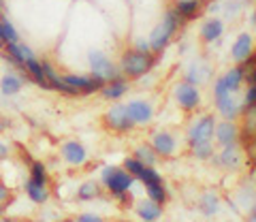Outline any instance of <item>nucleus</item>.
<instances>
[{
    "label": "nucleus",
    "mask_w": 256,
    "mask_h": 222,
    "mask_svg": "<svg viewBox=\"0 0 256 222\" xmlns=\"http://www.w3.org/2000/svg\"><path fill=\"white\" fill-rule=\"evenodd\" d=\"M0 11H6V0H0Z\"/></svg>",
    "instance_id": "nucleus-44"
},
{
    "label": "nucleus",
    "mask_w": 256,
    "mask_h": 222,
    "mask_svg": "<svg viewBox=\"0 0 256 222\" xmlns=\"http://www.w3.org/2000/svg\"><path fill=\"white\" fill-rule=\"evenodd\" d=\"M126 111L130 116V120L134 122V126H148L154 120V105L152 100H146V98H132L126 102Z\"/></svg>",
    "instance_id": "nucleus-13"
},
{
    "label": "nucleus",
    "mask_w": 256,
    "mask_h": 222,
    "mask_svg": "<svg viewBox=\"0 0 256 222\" xmlns=\"http://www.w3.org/2000/svg\"><path fill=\"white\" fill-rule=\"evenodd\" d=\"M248 218H250V220H254V222H256V201H254V205L250 208V214H248Z\"/></svg>",
    "instance_id": "nucleus-41"
},
{
    "label": "nucleus",
    "mask_w": 256,
    "mask_h": 222,
    "mask_svg": "<svg viewBox=\"0 0 256 222\" xmlns=\"http://www.w3.org/2000/svg\"><path fill=\"white\" fill-rule=\"evenodd\" d=\"M184 26H186V24L182 22V18L175 13L173 6H171V9H166L164 15H162V20L156 24L154 30H152L150 36H148L152 52H154V54H162L166 47H169V43L173 41V36L178 34Z\"/></svg>",
    "instance_id": "nucleus-3"
},
{
    "label": "nucleus",
    "mask_w": 256,
    "mask_h": 222,
    "mask_svg": "<svg viewBox=\"0 0 256 222\" xmlns=\"http://www.w3.org/2000/svg\"><path fill=\"white\" fill-rule=\"evenodd\" d=\"M132 156H134V158H139V160H141L143 164H148V166H156L158 160H160V156L156 154V150L152 148L150 144H141V146H137V148H134V152H132Z\"/></svg>",
    "instance_id": "nucleus-30"
},
{
    "label": "nucleus",
    "mask_w": 256,
    "mask_h": 222,
    "mask_svg": "<svg viewBox=\"0 0 256 222\" xmlns=\"http://www.w3.org/2000/svg\"><path fill=\"white\" fill-rule=\"evenodd\" d=\"M100 122L109 132H116V134H128L137 128L134 122L130 120V116H128V111H126V102H120V100H116L114 105H109L105 109Z\"/></svg>",
    "instance_id": "nucleus-4"
},
{
    "label": "nucleus",
    "mask_w": 256,
    "mask_h": 222,
    "mask_svg": "<svg viewBox=\"0 0 256 222\" xmlns=\"http://www.w3.org/2000/svg\"><path fill=\"white\" fill-rule=\"evenodd\" d=\"M134 212H137V216L141 220H146V222H152V220H158L160 216H162V212H164V205H160L156 201H152L150 196H146V199H141L134 203Z\"/></svg>",
    "instance_id": "nucleus-24"
},
{
    "label": "nucleus",
    "mask_w": 256,
    "mask_h": 222,
    "mask_svg": "<svg viewBox=\"0 0 256 222\" xmlns=\"http://www.w3.org/2000/svg\"><path fill=\"white\" fill-rule=\"evenodd\" d=\"M41 66H43L45 79H47V82H50V86H52V92L64 94V96H77V94H75V92L66 86V82H64V77L58 73V68L54 66V62H50L47 58H43V60H41Z\"/></svg>",
    "instance_id": "nucleus-17"
},
{
    "label": "nucleus",
    "mask_w": 256,
    "mask_h": 222,
    "mask_svg": "<svg viewBox=\"0 0 256 222\" xmlns=\"http://www.w3.org/2000/svg\"><path fill=\"white\" fill-rule=\"evenodd\" d=\"M24 84H26V77L24 73H15V70H9L0 77V94L4 98H13L24 90Z\"/></svg>",
    "instance_id": "nucleus-18"
},
{
    "label": "nucleus",
    "mask_w": 256,
    "mask_h": 222,
    "mask_svg": "<svg viewBox=\"0 0 256 222\" xmlns=\"http://www.w3.org/2000/svg\"><path fill=\"white\" fill-rule=\"evenodd\" d=\"M105 194V188H102L100 182H94V180H86L82 184L77 186L75 190V199L79 203H90V201H96Z\"/></svg>",
    "instance_id": "nucleus-20"
},
{
    "label": "nucleus",
    "mask_w": 256,
    "mask_h": 222,
    "mask_svg": "<svg viewBox=\"0 0 256 222\" xmlns=\"http://www.w3.org/2000/svg\"><path fill=\"white\" fill-rule=\"evenodd\" d=\"M210 75H212L210 64H205V62H201V60H194L186 70V82L194 84V86H201L210 79Z\"/></svg>",
    "instance_id": "nucleus-26"
},
{
    "label": "nucleus",
    "mask_w": 256,
    "mask_h": 222,
    "mask_svg": "<svg viewBox=\"0 0 256 222\" xmlns=\"http://www.w3.org/2000/svg\"><path fill=\"white\" fill-rule=\"evenodd\" d=\"M198 34H201V41L205 45H212L216 41H220V36L224 34V22L220 18H210L201 24V30H198Z\"/></svg>",
    "instance_id": "nucleus-21"
},
{
    "label": "nucleus",
    "mask_w": 256,
    "mask_h": 222,
    "mask_svg": "<svg viewBox=\"0 0 256 222\" xmlns=\"http://www.w3.org/2000/svg\"><path fill=\"white\" fill-rule=\"evenodd\" d=\"M2 47H4V41H2V36H0V50H2Z\"/></svg>",
    "instance_id": "nucleus-45"
},
{
    "label": "nucleus",
    "mask_w": 256,
    "mask_h": 222,
    "mask_svg": "<svg viewBox=\"0 0 256 222\" xmlns=\"http://www.w3.org/2000/svg\"><path fill=\"white\" fill-rule=\"evenodd\" d=\"M212 164H216L218 169L224 171H237L244 162V156H242V150H239V144L235 146H226V148H220V152H216L212 156Z\"/></svg>",
    "instance_id": "nucleus-12"
},
{
    "label": "nucleus",
    "mask_w": 256,
    "mask_h": 222,
    "mask_svg": "<svg viewBox=\"0 0 256 222\" xmlns=\"http://www.w3.org/2000/svg\"><path fill=\"white\" fill-rule=\"evenodd\" d=\"M173 98L178 102V107L182 111H186V114H192V111H196L198 107L203 105V96H201V90H198V86L190 84V82H180L175 84L173 88Z\"/></svg>",
    "instance_id": "nucleus-7"
},
{
    "label": "nucleus",
    "mask_w": 256,
    "mask_h": 222,
    "mask_svg": "<svg viewBox=\"0 0 256 222\" xmlns=\"http://www.w3.org/2000/svg\"><path fill=\"white\" fill-rule=\"evenodd\" d=\"M214 105L222 120H239V118H242V100H237L235 94H230V96H226L224 100L214 102Z\"/></svg>",
    "instance_id": "nucleus-23"
},
{
    "label": "nucleus",
    "mask_w": 256,
    "mask_h": 222,
    "mask_svg": "<svg viewBox=\"0 0 256 222\" xmlns=\"http://www.w3.org/2000/svg\"><path fill=\"white\" fill-rule=\"evenodd\" d=\"M60 158L62 162L70 166V169H82L90 162V154H88V148L82 144L79 139H66L60 144Z\"/></svg>",
    "instance_id": "nucleus-8"
},
{
    "label": "nucleus",
    "mask_w": 256,
    "mask_h": 222,
    "mask_svg": "<svg viewBox=\"0 0 256 222\" xmlns=\"http://www.w3.org/2000/svg\"><path fill=\"white\" fill-rule=\"evenodd\" d=\"M64 82L70 90H73L77 96H92V94H98L102 88V82L96 79L94 75H79V73H64Z\"/></svg>",
    "instance_id": "nucleus-10"
},
{
    "label": "nucleus",
    "mask_w": 256,
    "mask_h": 222,
    "mask_svg": "<svg viewBox=\"0 0 256 222\" xmlns=\"http://www.w3.org/2000/svg\"><path fill=\"white\" fill-rule=\"evenodd\" d=\"M250 24L256 28V6H254V11H252V15H250Z\"/></svg>",
    "instance_id": "nucleus-42"
},
{
    "label": "nucleus",
    "mask_w": 256,
    "mask_h": 222,
    "mask_svg": "<svg viewBox=\"0 0 256 222\" xmlns=\"http://www.w3.org/2000/svg\"><path fill=\"white\" fill-rule=\"evenodd\" d=\"M190 154L194 156L196 160H201V162H210L212 156L216 154V148H214V144H198V146L190 148Z\"/></svg>",
    "instance_id": "nucleus-32"
},
{
    "label": "nucleus",
    "mask_w": 256,
    "mask_h": 222,
    "mask_svg": "<svg viewBox=\"0 0 256 222\" xmlns=\"http://www.w3.org/2000/svg\"><path fill=\"white\" fill-rule=\"evenodd\" d=\"M218 210H220V196H218V192H216V190H205V192L198 196V212H201L203 216L212 218V216L218 214Z\"/></svg>",
    "instance_id": "nucleus-25"
},
{
    "label": "nucleus",
    "mask_w": 256,
    "mask_h": 222,
    "mask_svg": "<svg viewBox=\"0 0 256 222\" xmlns=\"http://www.w3.org/2000/svg\"><path fill=\"white\" fill-rule=\"evenodd\" d=\"M134 180L124 166L116 164H105L100 169V184L105 188V192L114 199L122 210L132 208V194L130 190L134 186Z\"/></svg>",
    "instance_id": "nucleus-1"
},
{
    "label": "nucleus",
    "mask_w": 256,
    "mask_h": 222,
    "mask_svg": "<svg viewBox=\"0 0 256 222\" xmlns=\"http://www.w3.org/2000/svg\"><path fill=\"white\" fill-rule=\"evenodd\" d=\"M250 109H256V84H248V90L244 92V100H242V114Z\"/></svg>",
    "instance_id": "nucleus-34"
},
{
    "label": "nucleus",
    "mask_w": 256,
    "mask_h": 222,
    "mask_svg": "<svg viewBox=\"0 0 256 222\" xmlns=\"http://www.w3.org/2000/svg\"><path fill=\"white\" fill-rule=\"evenodd\" d=\"M150 146L156 150L160 158H171L178 152V137L166 128H158L150 134Z\"/></svg>",
    "instance_id": "nucleus-11"
},
{
    "label": "nucleus",
    "mask_w": 256,
    "mask_h": 222,
    "mask_svg": "<svg viewBox=\"0 0 256 222\" xmlns=\"http://www.w3.org/2000/svg\"><path fill=\"white\" fill-rule=\"evenodd\" d=\"M4 210H6V205H2V203H0V220L4 218Z\"/></svg>",
    "instance_id": "nucleus-43"
},
{
    "label": "nucleus",
    "mask_w": 256,
    "mask_h": 222,
    "mask_svg": "<svg viewBox=\"0 0 256 222\" xmlns=\"http://www.w3.org/2000/svg\"><path fill=\"white\" fill-rule=\"evenodd\" d=\"M146 194L150 196L152 201H156L160 205H166V201H169V188H166L164 182H158V184L146 186Z\"/></svg>",
    "instance_id": "nucleus-31"
},
{
    "label": "nucleus",
    "mask_w": 256,
    "mask_h": 222,
    "mask_svg": "<svg viewBox=\"0 0 256 222\" xmlns=\"http://www.w3.org/2000/svg\"><path fill=\"white\" fill-rule=\"evenodd\" d=\"M13 156V148L6 144V141L0 139V162H4V160H9V158Z\"/></svg>",
    "instance_id": "nucleus-37"
},
{
    "label": "nucleus",
    "mask_w": 256,
    "mask_h": 222,
    "mask_svg": "<svg viewBox=\"0 0 256 222\" xmlns=\"http://www.w3.org/2000/svg\"><path fill=\"white\" fill-rule=\"evenodd\" d=\"M77 220L79 222H100L102 216H100V214H96V212H86V214H79Z\"/></svg>",
    "instance_id": "nucleus-38"
},
{
    "label": "nucleus",
    "mask_w": 256,
    "mask_h": 222,
    "mask_svg": "<svg viewBox=\"0 0 256 222\" xmlns=\"http://www.w3.org/2000/svg\"><path fill=\"white\" fill-rule=\"evenodd\" d=\"M28 178L38 182V184H47L52 186V173L47 169V164L43 160H30V169H28Z\"/></svg>",
    "instance_id": "nucleus-28"
},
{
    "label": "nucleus",
    "mask_w": 256,
    "mask_h": 222,
    "mask_svg": "<svg viewBox=\"0 0 256 222\" xmlns=\"http://www.w3.org/2000/svg\"><path fill=\"white\" fill-rule=\"evenodd\" d=\"M137 182H141L143 184V188L146 186H152V184H158V182H164L162 180V176L156 171V166H143V171H141V176H139V180Z\"/></svg>",
    "instance_id": "nucleus-33"
},
{
    "label": "nucleus",
    "mask_w": 256,
    "mask_h": 222,
    "mask_svg": "<svg viewBox=\"0 0 256 222\" xmlns=\"http://www.w3.org/2000/svg\"><path fill=\"white\" fill-rule=\"evenodd\" d=\"M34 50L30 45L15 41V43H6L2 50H0V58H2L6 64L13 66L15 70H24V64H26L28 58H34Z\"/></svg>",
    "instance_id": "nucleus-9"
},
{
    "label": "nucleus",
    "mask_w": 256,
    "mask_h": 222,
    "mask_svg": "<svg viewBox=\"0 0 256 222\" xmlns=\"http://www.w3.org/2000/svg\"><path fill=\"white\" fill-rule=\"evenodd\" d=\"M24 192H26L28 201L34 203V205H45L52 199V188L47 184H38V182L30 180V178L24 182Z\"/></svg>",
    "instance_id": "nucleus-19"
},
{
    "label": "nucleus",
    "mask_w": 256,
    "mask_h": 222,
    "mask_svg": "<svg viewBox=\"0 0 256 222\" xmlns=\"http://www.w3.org/2000/svg\"><path fill=\"white\" fill-rule=\"evenodd\" d=\"M244 6H248L246 2H242V0H228L226 4H224V15H226L228 20H235L239 13H242Z\"/></svg>",
    "instance_id": "nucleus-35"
},
{
    "label": "nucleus",
    "mask_w": 256,
    "mask_h": 222,
    "mask_svg": "<svg viewBox=\"0 0 256 222\" xmlns=\"http://www.w3.org/2000/svg\"><path fill=\"white\" fill-rule=\"evenodd\" d=\"M158 64V54L154 52H139V50H124L120 56L118 68L120 75L128 77L130 82H137L139 77H143L150 70H154V66Z\"/></svg>",
    "instance_id": "nucleus-2"
},
{
    "label": "nucleus",
    "mask_w": 256,
    "mask_h": 222,
    "mask_svg": "<svg viewBox=\"0 0 256 222\" xmlns=\"http://www.w3.org/2000/svg\"><path fill=\"white\" fill-rule=\"evenodd\" d=\"M246 82L248 84H256V60H254V64L246 70Z\"/></svg>",
    "instance_id": "nucleus-40"
},
{
    "label": "nucleus",
    "mask_w": 256,
    "mask_h": 222,
    "mask_svg": "<svg viewBox=\"0 0 256 222\" xmlns=\"http://www.w3.org/2000/svg\"><path fill=\"white\" fill-rule=\"evenodd\" d=\"M173 9L182 18L184 24H188L205 9V0H175Z\"/></svg>",
    "instance_id": "nucleus-22"
},
{
    "label": "nucleus",
    "mask_w": 256,
    "mask_h": 222,
    "mask_svg": "<svg viewBox=\"0 0 256 222\" xmlns=\"http://www.w3.org/2000/svg\"><path fill=\"white\" fill-rule=\"evenodd\" d=\"M88 66H90V75H94L96 79H100L102 84L120 75L118 64L109 58L105 52H100V50L88 52Z\"/></svg>",
    "instance_id": "nucleus-6"
},
{
    "label": "nucleus",
    "mask_w": 256,
    "mask_h": 222,
    "mask_svg": "<svg viewBox=\"0 0 256 222\" xmlns=\"http://www.w3.org/2000/svg\"><path fill=\"white\" fill-rule=\"evenodd\" d=\"M11 199H13V190H11V186L6 184V182H4L2 178H0V203L6 205Z\"/></svg>",
    "instance_id": "nucleus-36"
},
{
    "label": "nucleus",
    "mask_w": 256,
    "mask_h": 222,
    "mask_svg": "<svg viewBox=\"0 0 256 222\" xmlns=\"http://www.w3.org/2000/svg\"><path fill=\"white\" fill-rule=\"evenodd\" d=\"M254 36L250 32H242L237 34V38L230 45V58H233L235 64H244V62L254 54Z\"/></svg>",
    "instance_id": "nucleus-16"
},
{
    "label": "nucleus",
    "mask_w": 256,
    "mask_h": 222,
    "mask_svg": "<svg viewBox=\"0 0 256 222\" xmlns=\"http://www.w3.org/2000/svg\"><path fill=\"white\" fill-rule=\"evenodd\" d=\"M222 79H224V84L228 86V90L237 94L239 90H242V86L246 84V66H244V64L230 66L226 73L222 75Z\"/></svg>",
    "instance_id": "nucleus-27"
},
{
    "label": "nucleus",
    "mask_w": 256,
    "mask_h": 222,
    "mask_svg": "<svg viewBox=\"0 0 256 222\" xmlns=\"http://www.w3.org/2000/svg\"><path fill=\"white\" fill-rule=\"evenodd\" d=\"M128 92H130V79L124 77V75H118V77H114V79H109V82L102 84V88H100L98 94L105 100L116 102V100H122Z\"/></svg>",
    "instance_id": "nucleus-15"
},
{
    "label": "nucleus",
    "mask_w": 256,
    "mask_h": 222,
    "mask_svg": "<svg viewBox=\"0 0 256 222\" xmlns=\"http://www.w3.org/2000/svg\"><path fill=\"white\" fill-rule=\"evenodd\" d=\"M0 36H2L4 45H6V43L22 41V38H20V30L15 28V24L9 20V15H6V11H4V13H0Z\"/></svg>",
    "instance_id": "nucleus-29"
},
{
    "label": "nucleus",
    "mask_w": 256,
    "mask_h": 222,
    "mask_svg": "<svg viewBox=\"0 0 256 222\" xmlns=\"http://www.w3.org/2000/svg\"><path fill=\"white\" fill-rule=\"evenodd\" d=\"M134 50H139V52H152L150 41H148V38H137V41H134Z\"/></svg>",
    "instance_id": "nucleus-39"
},
{
    "label": "nucleus",
    "mask_w": 256,
    "mask_h": 222,
    "mask_svg": "<svg viewBox=\"0 0 256 222\" xmlns=\"http://www.w3.org/2000/svg\"><path fill=\"white\" fill-rule=\"evenodd\" d=\"M214 141H216V146H218V148H226V146L239 144V124H237V120L216 122Z\"/></svg>",
    "instance_id": "nucleus-14"
},
{
    "label": "nucleus",
    "mask_w": 256,
    "mask_h": 222,
    "mask_svg": "<svg viewBox=\"0 0 256 222\" xmlns=\"http://www.w3.org/2000/svg\"><path fill=\"white\" fill-rule=\"evenodd\" d=\"M216 116L214 114H201L190 122L186 130V144L188 148L198 144H214V130H216Z\"/></svg>",
    "instance_id": "nucleus-5"
}]
</instances>
